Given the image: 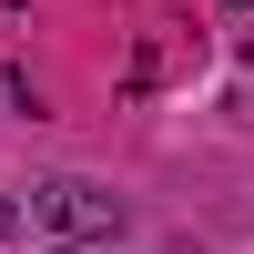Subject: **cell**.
<instances>
[{
    "label": "cell",
    "instance_id": "cell-1",
    "mask_svg": "<svg viewBox=\"0 0 254 254\" xmlns=\"http://www.w3.org/2000/svg\"><path fill=\"white\" fill-rule=\"evenodd\" d=\"M31 203H41V224H51L61 244H102V234H122V203L102 193V183H71V173H61V183H41Z\"/></svg>",
    "mask_w": 254,
    "mask_h": 254
},
{
    "label": "cell",
    "instance_id": "cell-2",
    "mask_svg": "<svg viewBox=\"0 0 254 254\" xmlns=\"http://www.w3.org/2000/svg\"><path fill=\"white\" fill-rule=\"evenodd\" d=\"M0 234H20V203H10V193H0Z\"/></svg>",
    "mask_w": 254,
    "mask_h": 254
},
{
    "label": "cell",
    "instance_id": "cell-3",
    "mask_svg": "<svg viewBox=\"0 0 254 254\" xmlns=\"http://www.w3.org/2000/svg\"><path fill=\"white\" fill-rule=\"evenodd\" d=\"M61 254H92V244H61Z\"/></svg>",
    "mask_w": 254,
    "mask_h": 254
},
{
    "label": "cell",
    "instance_id": "cell-4",
    "mask_svg": "<svg viewBox=\"0 0 254 254\" xmlns=\"http://www.w3.org/2000/svg\"><path fill=\"white\" fill-rule=\"evenodd\" d=\"M224 10H244V0H224Z\"/></svg>",
    "mask_w": 254,
    "mask_h": 254
}]
</instances>
